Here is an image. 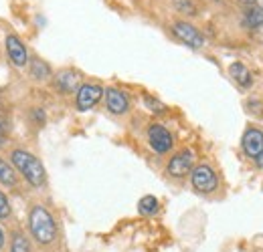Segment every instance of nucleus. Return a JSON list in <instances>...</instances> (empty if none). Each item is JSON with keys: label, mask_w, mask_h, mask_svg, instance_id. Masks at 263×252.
Here are the masks:
<instances>
[{"label": "nucleus", "mask_w": 263, "mask_h": 252, "mask_svg": "<svg viewBox=\"0 0 263 252\" xmlns=\"http://www.w3.org/2000/svg\"><path fill=\"white\" fill-rule=\"evenodd\" d=\"M31 232L36 238V242L41 244H49L55 240L57 236V226H55V220L53 216L43 208V206H34L31 210Z\"/></svg>", "instance_id": "1"}, {"label": "nucleus", "mask_w": 263, "mask_h": 252, "mask_svg": "<svg viewBox=\"0 0 263 252\" xmlns=\"http://www.w3.org/2000/svg\"><path fill=\"white\" fill-rule=\"evenodd\" d=\"M12 163L16 165V170L33 184V186H43L45 184V167L33 154L16 150L12 152Z\"/></svg>", "instance_id": "2"}, {"label": "nucleus", "mask_w": 263, "mask_h": 252, "mask_svg": "<svg viewBox=\"0 0 263 252\" xmlns=\"http://www.w3.org/2000/svg\"><path fill=\"white\" fill-rule=\"evenodd\" d=\"M219 180H217V174L213 172V167L209 165H198L193 170V186L198 192H213L217 188Z\"/></svg>", "instance_id": "3"}, {"label": "nucleus", "mask_w": 263, "mask_h": 252, "mask_svg": "<svg viewBox=\"0 0 263 252\" xmlns=\"http://www.w3.org/2000/svg\"><path fill=\"white\" fill-rule=\"evenodd\" d=\"M172 31H174V34H176L184 45H189V47H193V49H200V47L204 45L202 34H200L193 25H189V23H174Z\"/></svg>", "instance_id": "4"}, {"label": "nucleus", "mask_w": 263, "mask_h": 252, "mask_svg": "<svg viewBox=\"0 0 263 252\" xmlns=\"http://www.w3.org/2000/svg\"><path fill=\"white\" fill-rule=\"evenodd\" d=\"M148 139H150V145L154 148V152H158V154H166L172 148V135L162 125L150 127L148 129Z\"/></svg>", "instance_id": "5"}, {"label": "nucleus", "mask_w": 263, "mask_h": 252, "mask_svg": "<svg viewBox=\"0 0 263 252\" xmlns=\"http://www.w3.org/2000/svg\"><path fill=\"white\" fill-rule=\"evenodd\" d=\"M193 159H195V156H193V152H189V150L176 154L174 158L168 161V174L174 176V178L186 176V174L191 172V167H193Z\"/></svg>", "instance_id": "6"}, {"label": "nucleus", "mask_w": 263, "mask_h": 252, "mask_svg": "<svg viewBox=\"0 0 263 252\" xmlns=\"http://www.w3.org/2000/svg\"><path fill=\"white\" fill-rule=\"evenodd\" d=\"M6 53H8V59L12 61V65H16V67H25L29 61V55H27V49H25L23 40L14 34L6 36Z\"/></svg>", "instance_id": "7"}, {"label": "nucleus", "mask_w": 263, "mask_h": 252, "mask_svg": "<svg viewBox=\"0 0 263 252\" xmlns=\"http://www.w3.org/2000/svg\"><path fill=\"white\" fill-rule=\"evenodd\" d=\"M103 95V89L99 85H83L77 91V109L79 111H87L91 109Z\"/></svg>", "instance_id": "8"}, {"label": "nucleus", "mask_w": 263, "mask_h": 252, "mask_svg": "<svg viewBox=\"0 0 263 252\" xmlns=\"http://www.w3.org/2000/svg\"><path fill=\"white\" fill-rule=\"evenodd\" d=\"M243 150L249 158H257L263 152V133L259 129H247L243 135Z\"/></svg>", "instance_id": "9"}, {"label": "nucleus", "mask_w": 263, "mask_h": 252, "mask_svg": "<svg viewBox=\"0 0 263 252\" xmlns=\"http://www.w3.org/2000/svg\"><path fill=\"white\" fill-rule=\"evenodd\" d=\"M105 103H107V109L116 115H122L128 111L130 107V101L128 97L122 93L120 89H105Z\"/></svg>", "instance_id": "10"}, {"label": "nucleus", "mask_w": 263, "mask_h": 252, "mask_svg": "<svg viewBox=\"0 0 263 252\" xmlns=\"http://www.w3.org/2000/svg\"><path fill=\"white\" fill-rule=\"evenodd\" d=\"M57 87H59L63 93H73V91L79 87V75L73 73V71H63V73H59V77H57Z\"/></svg>", "instance_id": "11"}, {"label": "nucleus", "mask_w": 263, "mask_h": 252, "mask_svg": "<svg viewBox=\"0 0 263 252\" xmlns=\"http://www.w3.org/2000/svg\"><path fill=\"white\" fill-rule=\"evenodd\" d=\"M229 73H231V77H233L241 87H249V85H251V75H249V71H247L245 65L233 63L229 67Z\"/></svg>", "instance_id": "12"}, {"label": "nucleus", "mask_w": 263, "mask_h": 252, "mask_svg": "<svg viewBox=\"0 0 263 252\" xmlns=\"http://www.w3.org/2000/svg\"><path fill=\"white\" fill-rule=\"evenodd\" d=\"M245 25L247 27H261L263 25V0H257V6L247 10Z\"/></svg>", "instance_id": "13"}, {"label": "nucleus", "mask_w": 263, "mask_h": 252, "mask_svg": "<svg viewBox=\"0 0 263 252\" xmlns=\"http://www.w3.org/2000/svg\"><path fill=\"white\" fill-rule=\"evenodd\" d=\"M138 210L144 214V216H150V214H156L158 212V200L154 196H144L138 204Z\"/></svg>", "instance_id": "14"}, {"label": "nucleus", "mask_w": 263, "mask_h": 252, "mask_svg": "<svg viewBox=\"0 0 263 252\" xmlns=\"http://www.w3.org/2000/svg\"><path fill=\"white\" fill-rule=\"evenodd\" d=\"M0 182H2L4 186H14V184H16V174H14L12 167H10L6 161H2V159H0Z\"/></svg>", "instance_id": "15"}, {"label": "nucleus", "mask_w": 263, "mask_h": 252, "mask_svg": "<svg viewBox=\"0 0 263 252\" xmlns=\"http://www.w3.org/2000/svg\"><path fill=\"white\" fill-rule=\"evenodd\" d=\"M49 73H51V69H49V65L45 63V61L33 59V63H31V75H33L34 79H47Z\"/></svg>", "instance_id": "16"}, {"label": "nucleus", "mask_w": 263, "mask_h": 252, "mask_svg": "<svg viewBox=\"0 0 263 252\" xmlns=\"http://www.w3.org/2000/svg\"><path fill=\"white\" fill-rule=\"evenodd\" d=\"M12 252H31V244L29 240L23 236V234H14L12 236V246H10Z\"/></svg>", "instance_id": "17"}, {"label": "nucleus", "mask_w": 263, "mask_h": 252, "mask_svg": "<svg viewBox=\"0 0 263 252\" xmlns=\"http://www.w3.org/2000/svg\"><path fill=\"white\" fill-rule=\"evenodd\" d=\"M10 214V206H8V200L6 196L0 192V218H6Z\"/></svg>", "instance_id": "18"}, {"label": "nucleus", "mask_w": 263, "mask_h": 252, "mask_svg": "<svg viewBox=\"0 0 263 252\" xmlns=\"http://www.w3.org/2000/svg\"><path fill=\"white\" fill-rule=\"evenodd\" d=\"M146 103H148V105H152V107H150L152 111H162V105H160V103H156V101H152L150 97H146Z\"/></svg>", "instance_id": "19"}, {"label": "nucleus", "mask_w": 263, "mask_h": 252, "mask_svg": "<svg viewBox=\"0 0 263 252\" xmlns=\"http://www.w3.org/2000/svg\"><path fill=\"white\" fill-rule=\"evenodd\" d=\"M255 159H257V165H259V167L263 170V152H261V154H259V156H257Z\"/></svg>", "instance_id": "20"}, {"label": "nucleus", "mask_w": 263, "mask_h": 252, "mask_svg": "<svg viewBox=\"0 0 263 252\" xmlns=\"http://www.w3.org/2000/svg\"><path fill=\"white\" fill-rule=\"evenodd\" d=\"M0 145H4V129L0 125Z\"/></svg>", "instance_id": "21"}, {"label": "nucleus", "mask_w": 263, "mask_h": 252, "mask_svg": "<svg viewBox=\"0 0 263 252\" xmlns=\"http://www.w3.org/2000/svg\"><path fill=\"white\" fill-rule=\"evenodd\" d=\"M2 244H4V232H2V228H0V248H2Z\"/></svg>", "instance_id": "22"}, {"label": "nucleus", "mask_w": 263, "mask_h": 252, "mask_svg": "<svg viewBox=\"0 0 263 252\" xmlns=\"http://www.w3.org/2000/svg\"><path fill=\"white\" fill-rule=\"evenodd\" d=\"M241 2H245V4H255L257 0H241Z\"/></svg>", "instance_id": "23"}]
</instances>
